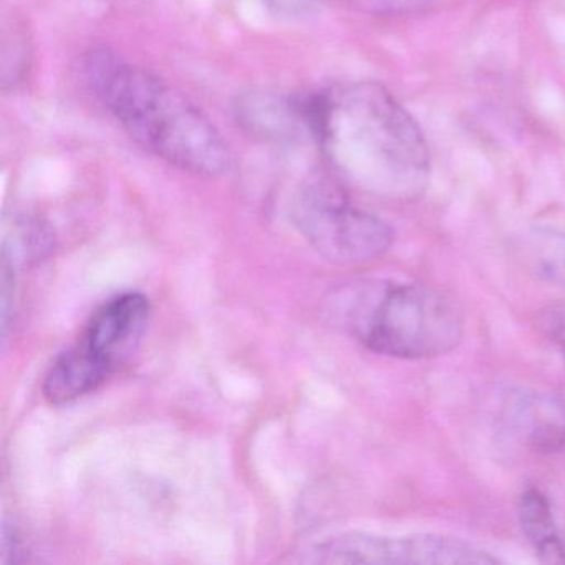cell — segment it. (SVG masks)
<instances>
[{
	"instance_id": "2",
	"label": "cell",
	"mask_w": 565,
	"mask_h": 565,
	"mask_svg": "<svg viewBox=\"0 0 565 565\" xmlns=\"http://www.w3.org/2000/svg\"><path fill=\"white\" fill-rule=\"evenodd\" d=\"M85 74L105 110L148 153L196 177H221L230 168L216 125L163 78L107 51L88 57Z\"/></svg>"
},
{
	"instance_id": "4",
	"label": "cell",
	"mask_w": 565,
	"mask_h": 565,
	"mask_svg": "<svg viewBox=\"0 0 565 565\" xmlns=\"http://www.w3.org/2000/svg\"><path fill=\"white\" fill-rule=\"evenodd\" d=\"M294 217L306 239L327 260L340 266L372 263L393 246L392 227L360 210L335 181L312 178L300 190Z\"/></svg>"
},
{
	"instance_id": "6",
	"label": "cell",
	"mask_w": 565,
	"mask_h": 565,
	"mask_svg": "<svg viewBox=\"0 0 565 565\" xmlns=\"http://www.w3.org/2000/svg\"><path fill=\"white\" fill-rule=\"evenodd\" d=\"M148 320L150 302L147 297L124 294L95 313L81 342L114 373L137 352L147 332Z\"/></svg>"
},
{
	"instance_id": "3",
	"label": "cell",
	"mask_w": 565,
	"mask_h": 565,
	"mask_svg": "<svg viewBox=\"0 0 565 565\" xmlns=\"http://www.w3.org/2000/svg\"><path fill=\"white\" fill-rule=\"evenodd\" d=\"M335 300L339 327L380 355L433 359L452 352L465 335L459 303L425 284L362 280Z\"/></svg>"
},
{
	"instance_id": "8",
	"label": "cell",
	"mask_w": 565,
	"mask_h": 565,
	"mask_svg": "<svg viewBox=\"0 0 565 565\" xmlns=\"http://www.w3.org/2000/svg\"><path fill=\"white\" fill-rule=\"evenodd\" d=\"M110 375V370L78 342L62 353L49 370L44 395L52 405H65L95 392Z\"/></svg>"
},
{
	"instance_id": "7",
	"label": "cell",
	"mask_w": 565,
	"mask_h": 565,
	"mask_svg": "<svg viewBox=\"0 0 565 565\" xmlns=\"http://www.w3.org/2000/svg\"><path fill=\"white\" fill-rule=\"evenodd\" d=\"M502 422L512 435L542 455H554L565 448V402L554 393H509L502 403Z\"/></svg>"
},
{
	"instance_id": "9",
	"label": "cell",
	"mask_w": 565,
	"mask_h": 565,
	"mask_svg": "<svg viewBox=\"0 0 565 565\" xmlns=\"http://www.w3.org/2000/svg\"><path fill=\"white\" fill-rule=\"evenodd\" d=\"M519 524L534 551L547 562H565V542L557 529L547 498L529 489L519 499Z\"/></svg>"
},
{
	"instance_id": "10",
	"label": "cell",
	"mask_w": 565,
	"mask_h": 565,
	"mask_svg": "<svg viewBox=\"0 0 565 565\" xmlns=\"http://www.w3.org/2000/svg\"><path fill=\"white\" fill-rule=\"evenodd\" d=\"M525 267L542 282L565 289V234L535 231L521 246Z\"/></svg>"
},
{
	"instance_id": "5",
	"label": "cell",
	"mask_w": 565,
	"mask_h": 565,
	"mask_svg": "<svg viewBox=\"0 0 565 565\" xmlns=\"http://www.w3.org/2000/svg\"><path fill=\"white\" fill-rule=\"evenodd\" d=\"M312 562L320 564L488 565L499 558L484 548L443 534L402 537L350 532L316 545Z\"/></svg>"
},
{
	"instance_id": "11",
	"label": "cell",
	"mask_w": 565,
	"mask_h": 565,
	"mask_svg": "<svg viewBox=\"0 0 565 565\" xmlns=\"http://www.w3.org/2000/svg\"><path fill=\"white\" fill-rule=\"evenodd\" d=\"M542 329L565 355V303L548 307L542 313Z\"/></svg>"
},
{
	"instance_id": "1",
	"label": "cell",
	"mask_w": 565,
	"mask_h": 565,
	"mask_svg": "<svg viewBox=\"0 0 565 565\" xmlns=\"http://www.w3.org/2000/svg\"><path fill=\"white\" fill-rule=\"evenodd\" d=\"M302 108L307 130L343 180L392 200L422 193L429 174L425 135L382 85H339L302 98Z\"/></svg>"
}]
</instances>
